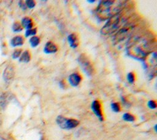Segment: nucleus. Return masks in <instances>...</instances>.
<instances>
[{"label":"nucleus","mask_w":157,"mask_h":140,"mask_svg":"<svg viewBox=\"0 0 157 140\" xmlns=\"http://www.w3.org/2000/svg\"><path fill=\"white\" fill-rule=\"evenodd\" d=\"M122 118L125 121L129 122H133L136 121V117L130 113H125L123 116Z\"/></svg>","instance_id":"2eb2a0df"},{"label":"nucleus","mask_w":157,"mask_h":140,"mask_svg":"<svg viewBox=\"0 0 157 140\" xmlns=\"http://www.w3.org/2000/svg\"><path fill=\"white\" fill-rule=\"evenodd\" d=\"M30 60H31V54L29 51L26 50L22 53V55L19 59V61L21 62L27 63L30 62Z\"/></svg>","instance_id":"4468645a"},{"label":"nucleus","mask_w":157,"mask_h":140,"mask_svg":"<svg viewBox=\"0 0 157 140\" xmlns=\"http://www.w3.org/2000/svg\"><path fill=\"white\" fill-rule=\"evenodd\" d=\"M125 1H101L97 9V14L101 20L109 19L123 10Z\"/></svg>","instance_id":"f257e3e1"},{"label":"nucleus","mask_w":157,"mask_h":140,"mask_svg":"<svg viewBox=\"0 0 157 140\" xmlns=\"http://www.w3.org/2000/svg\"><path fill=\"white\" fill-rule=\"evenodd\" d=\"M14 76V70L12 66L7 67L3 73V78L6 82H9Z\"/></svg>","instance_id":"6e6552de"},{"label":"nucleus","mask_w":157,"mask_h":140,"mask_svg":"<svg viewBox=\"0 0 157 140\" xmlns=\"http://www.w3.org/2000/svg\"><path fill=\"white\" fill-rule=\"evenodd\" d=\"M136 76L134 72H129L127 75V80L129 83H133L135 81Z\"/></svg>","instance_id":"aec40b11"},{"label":"nucleus","mask_w":157,"mask_h":140,"mask_svg":"<svg viewBox=\"0 0 157 140\" xmlns=\"http://www.w3.org/2000/svg\"><path fill=\"white\" fill-rule=\"evenodd\" d=\"M30 43L33 48H36L40 43V38L37 36H33L30 39Z\"/></svg>","instance_id":"dca6fc26"},{"label":"nucleus","mask_w":157,"mask_h":140,"mask_svg":"<svg viewBox=\"0 0 157 140\" xmlns=\"http://www.w3.org/2000/svg\"><path fill=\"white\" fill-rule=\"evenodd\" d=\"M121 11L109 19L107 22L101 30V34L104 35L112 34L120 27L122 23L125 22V18L124 17V15H123Z\"/></svg>","instance_id":"7ed1b4c3"},{"label":"nucleus","mask_w":157,"mask_h":140,"mask_svg":"<svg viewBox=\"0 0 157 140\" xmlns=\"http://www.w3.org/2000/svg\"><path fill=\"white\" fill-rule=\"evenodd\" d=\"M111 109L115 112L121 111V106L119 103H113L111 104Z\"/></svg>","instance_id":"a211bd4d"},{"label":"nucleus","mask_w":157,"mask_h":140,"mask_svg":"<svg viewBox=\"0 0 157 140\" xmlns=\"http://www.w3.org/2000/svg\"><path fill=\"white\" fill-rule=\"evenodd\" d=\"M150 42L144 38H138L135 39L130 43L129 46L128 54L139 60H144L150 53L151 50Z\"/></svg>","instance_id":"f03ea898"},{"label":"nucleus","mask_w":157,"mask_h":140,"mask_svg":"<svg viewBox=\"0 0 157 140\" xmlns=\"http://www.w3.org/2000/svg\"><path fill=\"white\" fill-rule=\"evenodd\" d=\"M87 2H88V3H94V0H92V1H90V0H88V1H87Z\"/></svg>","instance_id":"393cba45"},{"label":"nucleus","mask_w":157,"mask_h":140,"mask_svg":"<svg viewBox=\"0 0 157 140\" xmlns=\"http://www.w3.org/2000/svg\"><path fill=\"white\" fill-rule=\"evenodd\" d=\"M81 68L88 76H92L94 73V67L89 58L85 54H82L78 58Z\"/></svg>","instance_id":"39448f33"},{"label":"nucleus","mask_w":157,"mask_h":140,"mask_svg":"<svg viewBox=\"0 0 157 140\" xmlns=\"http://www.w3.org/2000/svg\"><path fill=\"white\" fill-rule=\"evenodd\" d=\"M24 43V38L22 36H16L13 37L11 42V45L13 47L20 46L23 45Z\"/></svg>","instance_id":"f8f14e48"},{"label":"nucleus","mask_w":157,"mask_h":140,"mask_svg":"<svg viewBox=\"0 0 157 140\" xmlns=\"http://www.w3.org/2000/svg\"><path fill=\"white\" fill-rule=\"evenodd\" d=\"M21 53H22V50H16L14 52H13L12 57L13 59H17L19 57L20 55H21Z\"/></svg>","instance_id":"5701e85b"},{"label":"nucleus","mask_w":157,"mask_h":140,"mask_svg":"<svg viewBox=\"0 0 157 140\" xmlns=\"http://www.w3.org/2000/svg\"><path fill=\"white\" fill-rule=\"evenodd\" d=\"M155 130L156 131V125H155Z\"/></svg>","instance_id":"a878e982"},{"label":"nucleus","mask_w":157,"mask_h":140,"mask_svg":"<svg viewBox=\"0 0 157 140\" xmlns=\"http://www.w3.org/2000/svg\"><path fill=\"white\" fill-rule=\"evenodd\" d=\"M12 30L14 32H20L23 30V28L20 23L15 22L12 25Z\"/></svg>","instance_id":"f3484780"},{"label":"nucleus","mask_w":157,"mask_h":140,"mask_svg":"<svg viewBox=\"0 0 157 140\" xmlns=\"http://www.w3.org/2000/svg\"><path fill=\"white\" fill-rule=\"evenodd\" d=\"M18 5L20 6V7L22 9H23V10H25L26 9V6L25 3H23V2L22 1H19Z\"/></svg>","instance_id":"b1692460"},{"label":"nucleus","mask_w":157,"mask_h":140,"mask_svg":"<svg viewBox=\"0 0 157 140\" xmlns=\"http://www.w3.org/2000/svg\"><path fill=\"white\" fill-rule=\"evenodd\" d=\"M67 41L72 48H76L79 45V38L76 33H71L67 37Z\"/></svg>","instance_id":"9d476101"},{"label":"nucleus","mask_w":157,"mask_h":140,"mask_svg":"<svg viewBox=\"0 0 157 140\" xmlns=\"http://www.w3.org/2000/svg\"><path fill=\"white\" fill-rule=\"evenodd\" d=\"M56 121L60 127L65 130H71L76 128L79 125V121L77 119L67 118L62 116H58Z\"/></svg>","instance_id":"20e7f679"},{"label":"nucleus","mask_w":157,"mask_h":140,"mask_svg":"<svg viewBox=\"0 0 157 140\" xmlns=\"http://www.w3.org/2000/svg\"><path fill=\"white\" fill-rule=\"evenodd\" d=\"M82 80V77L77 73H73L69 77V82L72 86H77Z\"/></svg>","instance_id":"9b49d317"},{"label":"nucleus","mask_w":157,"mask_h":140,"mask_svg":"<svg viewBox=\"0 0 157 140\" xmlns=\"http://www.w3.org/2000/svg\"><path fill=\"white\" fill-rule=\"evenodd\" d=\"M22 26L26 29L27 30L31 29L33 26V22L32 19L30 17H24L22 21Z\"/></svg>","instance_id":"ddd939ff"},{"label":"nucleus","mask_w":157,"mask_h":140,"mask_svg":"<svg viewBox=\"0 0 157 140\" xmlns=\"http://www.w3.org/2000/svg\"><path fill=\"white\" fill-rule=\"evenodd\" d=\"M92 110L94 114L99 119L100 121H103L104 120L103 107L101 103L99 100H94L92 104Z\"/></svg>","instance_id":"423d86ee"},{"label":"nucleus","mask_w":157,"mask_h":140,"mask_svg":"<svg viewBox=\"0 0 157 140\" xmlns=\"http://www.w3.org/2000/svg\"><path fill=\"white\" fill-rule=\"evenodd\" d=\"M147 105H148V107L151 109H155L157 107L156 102L154 101V100H151V101H149L147 103Z\"/></svg>","instance_id":"4be33fe9"},{"label":"nucleus","mask_w":157,"mask_h":140,"mask_svg":"<svg viewBox=\"0 0 157 140\" xmlns=\"http://www.w3.org/2000/svg\"><path fill=\"white\" fill-rule=\"evenodd\" d=\"M36 33H37V29L36 28L27 30L25 32V37H28L30 36H34L36 34Z\"/></svg>","instance_id":"6ab92c4d"},{"label":"nucleus","mask_w":157,"mask_h":140,"mask_svg":"<svg viewBox=\"0 0 157 140\" xmlns=\"http://www.w3.org/2000/svg\"><path fill=\"white\" fill-rule=\"evenodd\" d=\"M58 51V46L52 42H47L44 48V52L46 54H52Z\"/></svg>","instance_id":"1a4fd4ad"},{"label":"nucleus","mask_w":157,"mask_h":140,"mask_svg":"<svg viewBox=\"0 0 157 140\" xmlns=\"http://www.w3.org/2000/svg\"><path fill=\"white\" fill-rule=\"evenodd\" d=\"M26 6L30 9H33L35 7L36 2L33 1V0H27L25 1Z\"/></svg>","instance_id":"412c9836"},{"label":"nucleus","mask_w":157,"mask_h":140,"mask_svg":"<svg viewBox=\"0 0 157 140\" xmlns=\"http://www.w3.org/2000/svg\"><path fill=\"white\" fill-rule=\"evenodd\" d=\"M131 29V27H124L121 30H120L119 32H117V34H116V35L115 36L114 42L115 43H118V42L122 41L123 39H124L125 38H126V37L128 36V35L130 33Z\"/></svg>","instance_id":"0eeeda50"}]
</instances>
